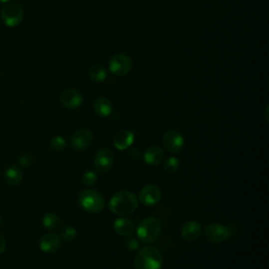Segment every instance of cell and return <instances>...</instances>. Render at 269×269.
<instances>
[{
	"instance_id": "cell-15",
	"label": "cell",
	"mask_w": 269,
	"mask_h": 269,
	"mask_svg": "<svg viewBox=\"0 0 269 269\" xmlns=\"http://www.w3.org/2000/svg\"><path fill=\"white\" fill-rule=\"evenodd\" d=\"M135 135L129 129H124V131L119 132L114 138V146L118 151H125L129 146L134 143Z\"/></svg>"
},
{
	"instance_id": "cell-1",
	"label": "cell",
	"mask_w": 269,
	"mask_h": 269,
	"mask_svg": "<svg viewBox=\"0 0 269 269\" xmlns=\"http://www.w3.org/2000/svg\"><path fill=\"white\" fill-rule=\"evenodd\" d=\"M138 207L137 197L128 191L116 193L108 202V208L113 214L124 217L133 214Z\"/></svg>"
},
{
	"instance_id": "cell-30",
	"label": "cell",
	"mask_w": 269,
	"mask_h": 269,
	"mask_svg": "<svg viewBox=\"0 0 269 269\" xmlns=\"http://www.w3.org/2000/svg\"><path fill=\"white\" fill-rule=\"evenodd\" d=\"M0 224H1V217H0Z\"/></svg>"
},
{
	"instance_id": "cell-14",
	"label": "cell",
	"mask_w": 269,
	"mask_h": 269,
	"mask_svg": "<svg viewBox=\"0 0 269 269\" xmlns=\"http://www.w3.org/2000/svg\"><path fill=\"white\" fill-rule=\"evenodd\" d=\"M202 233V226L200 222H198L196 220H192L186 222L181 229V235L182 238L185 241L193 242L198 240V238L201 236Z\"/></svg>"
},
{
	"instance_id": "cell-2",
	"label": "cell",
	"mask_w": 269,
	"mask_h": 269,
	"mask_svg": "<svg viewBox=\"0 0 269 269\" xmlns=\"http://www.w3.org/2000/svg\"><path fill=\"white\" fill-rule=\"evenodd\" d=\"M134 264L136 269H162L163 258L157 248L145 246L138 251Z\"/></svg>"
},
{
	"instance_id": "cell-29",
	"label": "cell",
	"mask_w": 269,
	"mask_h": 269,
	"mask_svg": "<svg viewBox=\"0 0 269 269\" xmlns=\"http://www.w3.org/2000/svg\"><path fill=\"white\" fill-rule=\"evenodd\" d=\"M9 2V0H0V3H7Z\"/></svg>"
},
{
	"instance_id": "cell-3",
	"label": "cell",
	"mask_w": 269,
	"mask_h": 269,
	"mask_svg": "<svg viewBox=\"0 0 269 269\" xmlns=\"http://www.w3.org/2000/svg\"><path fill=\"white\" fill-rule=\"evenodd\" d=\"M162 232V223L158 218H146L137 228V237L143 243L155 242Z\"/></svg>"
},
{
	"instance_id": "cell-21",
	"label": "cell",
	"mask_w": 269,
	"mask_h": 269,
	"mask_svg": "<svg viewBox=\"0 0 269 269\" xmlns=\"http://www.w3.org/2000/svg\"><path fill=\"white\" fill-rule=\"evenodd\" d=\"M42 224L49 231H56L61 224V219L55 213H47L42 218Z\"/></svg>"
},
{
	"instance_id": "cell-16",
	"label": "cell",
	"mask_w": 269,
	"mask_h": 269,
	"mask_svg": "<svg viewBox=\"0 0 269 269\" xmlns=\"http://www.w3.org/2000/svg\"><path fill=\"white\" fill-rule=\"evenodd\" d=\"M93 109L97 116L101 118H106L108 116H111L113 112V105L107 98L99 97L96 99L93 104Z\"/></svg>"
},
{
	"instance_id": "cell-8",
	"label": "cell",
	"mask_w": 269,
	"mask_h": 269,
	"mask_svg": "<svg viewBox=\"0 0 269 269\" xmlns=\"http://www.w3.org/2000/svg\"><path fill=\"white\" fill-rule=\"evenodd\" d=\"M114 163H115V157L111 149L101 148L97 152L94 159V164L97 172L105 174L111 171Z\"/></svg>"
},
{
	"instance_id": "cell-22",
	"label": "cell",
	"mask_w": 269,
	"mask_h": 269,
	"mask_svg": "<svg viewBox=\"0 0 269 269\" xmlns=\"http://www.w3.org/2000/svg\"><path fill=\"white\" fill-rule=\"evenodd\" d=\"M163 168L167 174H175L179 171V168H180V160L176 157L168 158L164 163Z\"/></svg>"
},
{
	"instance_id": "cell-27",
	"label": "cell",
	"mask_w": 269,
	"mask_h": 269,
	"mask_svg": "<svg viewBox=\"0 0 269 269\" xmlns=\"http://www.w3.org/2000/svg\"><path fill=\"white\" fill-rule=\"evenodd\" d=\"M18 162H19V164H20L22 167L27 168V167H29V166H31L33 164V157L31 155H29V154L25 153L22 156L19 157Z\"/></svg>"
},
{
	"instance_id": "cell-19",
	"label": "cell",
	"mask_w": 269,
	"mask_h": 269,
	"mask_svg": "<svg viewBox=\"0 0 269 269\" xmlns=\"http://www.w3.org/2000/svg\"><path fill=\"white\" fill-rule=\"evenodd\" d=\"M4 181L8 184V185H18L22 181V173L20 171V168L15 166V165H11L8 166L5 172H4Z\"/></svg>"
},
{
	"instance_id": "cell-11",
	"label": "cell",
	"mask_w": 269,
	"mask_h": 269,
	"mask_svg": "<svg viewBox=\"0 0 269 269\" xmlns=\"http://www.w3.org/2000/svg\"><path fill=\"white\" fill-rule=\"evenodd\" d=\"M161 197L162 193L160 188L157 185L148 184L141 189L140 195H139V201L144 206H154L161 200Z\"/></svg>"
},
{
	"instance_id": "cell-28",
	"label": "cell",
	"mask_w": 269,
	"mask_h": 269,
	"mask_svg": "<svg viewBox=\"0 0 269 269\" xmlns=\"http://www.w3.org/2000/svg\"><path fill=\"white\" fill-rule=\"evenodd\" d=\"M5 247H6V243H5L4 238L1 235H0V255H1L2 253H4Z\"/></svg>"
},
{
	"instance_id": "cell-7",
	"label": "cell",
	"mask_w": 269,
	"mask_h": 269,
	"mask_svg": "<svg viewBox=\"0 0 269 269\" xmlns=\"http://www.w3.org/2000/svg\"><path fill=\"white\" fill-rule=\"evenodd\" d=\"M204 233L207 240L213 243H223L232 235L231 228L219 223H213L207 225Z\"/></svg>"
},
{
	"instance_id": "cell-4",
	"label": "cell",
	"mask_w": 269,
	"mask_h": 269,
	"mask_svg": "<svg viewBox=\"0 0 269 269\" xmlns=\"http://www.w3.org/2000/svg\"><path fill=\"white\" fill-rule=\"evenodd\" d=\"M78 204L89 214H99L104 208V198L93 189H84L78 195Z\"/></svg>"
},
{
	"instance_id": "cell-13",
	"label": "cell",
	"mask_w": 269,
	"mask_h": 269,
	"mask_svg": "<svg viewBox=\"0 0 269 269\" xmlns=\"http://www.w3.org/2000/svg\"><path fill=\"white\" fill-rule=\"evenodd\" d=\"M61 246V240L60 237L56 234H45L40 239L39 242V247L40 251L45 254H55L59 251V248Z\"/></svg>"
},
{
	"instance_id": "cell-9",
	"label": "cell",
	"mask_w": 269,
	"mask_h": 269,
	"mask_svg": "<svg viewBox=\"0 0 269 269\" xmlns=\"http://www.w3.org/2000/svg\"><path fill=\"white\" fill-rule=\"evenodd\" d=\"M93 142V134L87 128H80L73 134L69 144L74 151H84L91 146Z\"/></svg>"
},
{
	"instance_id": "cell-10",
	"label": "cell",
	"mask_w": 269,
	"mask_h": 269,
	"mask_svg": "<svg viewBox=\"0 0 269 269\" xmlns=\"http://www.w3.org/2000/svg\"><path fill=\"white\" fill-rule=\"evenodd\" d=\"M163 145L169 153H180L184 147V138L178 131L171 129L163 136Z\"/></svg>"
},
{
	"instance_id": "cell-5",
	"label": "cell",
	"mask_w": 269,
	"mask_h": 269,
	"mask_svg": "<svg viewBox=\"0 0 269 269\" xmlns=\"http://www.w3.org/2000/svg\"><path fill=\"white\" fill-rule=\"evenodd\" d=\"M23 9L21 5L14 2H7L1 9V20L8 27H16L23 20Z\"/></svg>"
},
{
	"instance_id": "cell-25",
	"label": "cell",
	"mask_w": 269,
	"mask_h": 269,
	"mask_svg": "<svg viewBox=\"0 0 269 269\" xmlns=\"http://www.w3.org/2000/svg\"><path fill=\"white\" fill-rule=\"evenodd\" d=\"M82 183L86 186H92L98 181V175L93 171H87L82 175Z\"/></svg>"
},
{
	"instance_id": "cell-6",
	"label": "cell",
	"mask_w": 269,
	"mask_h": 269,
	"mask_svg": "<svg viewBox=\"0 0 269 269\" xmlns=\"http://www.w3.org/2000/svg\"><path fill=\"white\" fill-rule=\"evenodd\" d=\"M109 72L117 77H123L127 75L133 68V61L131 57L126 54H117L112 57L108 62Z\"/></svg>"
},
{
	"instance_id": "cell-18",
	"label": "cell",
	"mask_w": 269,
	"mask_h": 269,
	"mask_svg": "<svg viewBox=\"0 0 269 269\" xmlns=\"http://www.w3.org/2000/svg\"><path fill=\"white\" fill-rule=\"evenodd\" d=\"M115 232L123 237H129L134 233V223L126 218H119L114 223Z\"/></svg>"
},
{
	"instance_id": "cell-12",
	"label": "cell",
	"mask_w": 269,
	"mask_h": 269,
	"mask_svg": "<svg viewBox=\"0 0 269 269\" xmlns=\"http://www.w3.org/2000/svg\"><path fill=\"white\" fill-rule=\"evenodd\" d=\"M60 102L63 105V107L67 109H76L80 107L83 102V97L76 89L68 88L62 92L60 96Z\"/></svg>"
},
{
	"instance_id": "cell-20",
	"label": "cell",
	"mask_w": 269,
	"mask_h": 269,
	"mask_svg": "<svg viewBox=\"0 0 269 269\" xmlns=\"http://www.w3.org/2000/svg\"><path fill=\"white\" fill-rule=\"evenodd\" d=\"M88 76L91 78V80L95 82H103L107 77V72L102 65L96 64L89 67Z\"/></svg>"
},
{
	"instance_id": "cell-17",
	"label": "cell",
	"mask_w": 269,
	"mask_h": 269,
	"mask_svg": "<svg viewBox=\"0 0 269 269\" xmlns=\"http://www.w3.org/2000/svg\"><path fill=\"white\" fill-rule=\"evenodd\" d=\"M163 157H164L163 151L158 146L148 147L143 155L145 163L151 166H156L158 164H160L163 160Z\"/></svg>"
},
{
	"instance_id": "cell-26",
	"label": "cell",
	"mask_w": 269,
	"mask_h": 269,
	"mask_svg": "<svg viewBox=\"0 0 269 269\" xmlns=\"http://www.w3.org/2000/svg\"><path fill=\"white\" fill-rule=\"evenodd\" d=\"M125 247L129 252H135V251H138V248H140V243L138 242L136 238L129 236L125 241Z\"/></svg>"
},
{
	"instance_id": "cell-23",
	"label": "cell",
	"mask_w": 269,
	"mask_h": 269,
	"mask_svg": "<svg viewBox=\"0 0 269 269\" xmlns=\"http://www.w3.org/2000/svg\"><path fill=\"white\" fill-rule=\"evenodd\" d=\"M65 146H66V141L62 136H55L54 138L51 139V141H49V147L56 152L63 151Z\"/></svg>"
},
{
	"instance_id": "cell-24",
	"label": "cell",
	"mask_w": 269,
	"mask_h": 269,
	"mask_svg": "<svg viewBox=\"0 0 269 269\" xmlns=\"http://www.w3.org/2000/svg\"><path fill=\"white\" fill-rule=\"evenodd\" d=\"M76 236H77V231H76V228L73 226H65L61 232V237H62L63 240L66 242L74 241Z\"/></svg>"
}]
</instances>
